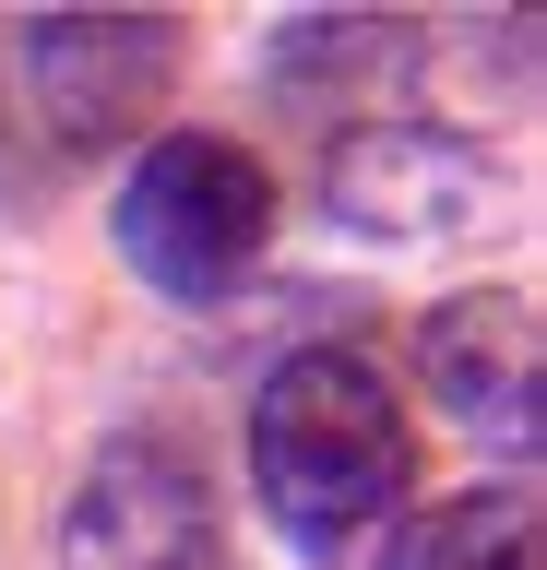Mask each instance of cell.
Returning a JSON list of instances; mask_svg holds the SVG:
<instances>
[{
    "instance_id": "1",
    "label": "cell",
    "mask_w": 547,
    "mask_h": 570,
    "mask_svg": "<svg viewBox=\"0 0 547 570\" xmlns=\"http://www.w3.org/2000/svg\"><path fill=\"white\" fill-rule=\"evenodd\" d=\"M417 475V428L358 345H297L251 392V488L297 559H358Z\"/></svg>"
},
{
    "instance_id": "2",
    "label": "cell",
    "mask_w": 547,
    "mask_h": 570,
    "mask_svg": "<svg viewBox=\"0 0 547 570\" xmlns=\"http://www.w3.org/2000/svg\"><path fill=\"white\" fill-rule=\"evenodd\" d=\"M274 249V178H262L251 142L226 131H155L119 178V262L179 297V309H215L262 274Z\"/></svg>"
},
{
    "instance_id": "3",
    "label": "cell",
    "mask_w": 547,
    "mask_h": 570,
    "mask_svg": "<svg viewBox=\"0 0 547 570\" xmlns=\"http://www.w3.org/2000/svg\"><path fill=\"white\" fill-rule=\"evenodd\" d=\"M60 570H238L215 488L167 440H108L60 511Z\"/></svg>"
},
{
    "instance_id": "4",
    "label": "cell",
    "mask_w": 547,
    "mask_h": 570,
    "mask_svg": "<svg viewBox=\"0 0 547 570\" xmlns=\"http://www.w3.org/2000/svg\"><path fill=\"white\" fill-rule=\"evenodd\" d=\"M417 381H429V404L465 428V440L524 452V440H536V309L500 297V285L429 309L417 321Z\"/></svg>"
},
{
    "instance_id": "5",
    "label": "cell",
    "mask_w": 547,
    "mask_h": 570,
    "mask_svg": "<svg viewBox=\"0 0 547 570\" xmlns=\"http://www.w3.org/2000/svg\"><path fill=\"white\" fill-rule=\"evenodd\" d=\"M322 190H333V226L417 249V238H452V226L476 214L488 167H476V142H452V131H404V119H369V131H345V142H333Z\"/></svg>"
},
{
    "instance_id": "6",
    "label": "cell",
    "mask_w": 547,
    "mask_h": 570,
    "mask_svg": "<svg viewBox=\"0 0 547 570\" xmlns=\"http://www.w3.org/2000/svg\"><path fill=\"white\" fill-rule=\"evenodd\" d=\"M25 60H37L48 131L60 142H108V131H131V119L167 96L179 24H155V12H84V24H37Z\"/></svg>"
},
{
    "instance_id": "7",
    "label": "cell",
    "mask_w": 547,
    "mask_h": 570,
    "mask_svg": "<svg viewBox=\"0 0 547 570\" xmlns=\"http://www.w3.org/2000/svg\"><path fill=\"white\" fill-rule=\"evenodd\" d=\"M381 570H536V499H524V488L440 499V511H417V523L393 534Z\"/></svg>"
},
{
    "instance_id": "8",
    "label": "cell",
    "mask_w": 547,
    "mask_h": 570,
    "mask_svg": "<svg viewBox=\"0 0 547 570\" xmlns=\"http://www.w3.org/2000/svg\"><path fill=\"white\" fill-rule=\"evenodd\" d=\"M417 60V36L404 24H358V12H333V24H286L274 48H262V71L286 83V96H381L393 71Z\"/></svg>"
}]
</instances>
